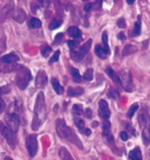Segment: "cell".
<instances>
[{
	"mask_svg": "<svg viewBox=\"0 0 150 160\" xmlns=\"http://www.w3.org/2000/svg\"><path fill=\"white\" fill-rule=\"evenodd\" d=\"M91 46H92V40L90 39V40L87 41L85 44H83L82 46L78 47L75 51H71L70 52L71 58L74 61H76V62H79V61L82 60L85 58V55L88 53Z\"/></svg>",
	"mask_w": 150,
	"mask_h": 160,
	"instance_id": "obj_4",
	"label": "cell"
},
{
	"mask_svg": "<svg viewBox=\"0 0 150 160\" xmlns=\"http://www.w3.org/2000/svg\"><path fill=\"white\" fill-rule=\"evenodd\" d=\"M20 60V57L16 52H10L8 54H5L0 58V61H2L4 63H14L16 61Z\"/></svg>",
	"mask_w": 150,
	"mask_h": 160,
	"instance_id": "obj_12",
	"label": "cell"
},
{
	"mask_svg": "<svg viewBox=\"0 0 150 160\" xmlns=\"http://www.w3.org/2000/svg\"><path fill=\"white\" fill-rule=\"evenodd\" d=\"M52 88H53V90H54V92H55L56 94H58V95L63 94L64 89L60 85V83H59V81L58 80V78H55V77L52 78Z\"/></svg>",
	"mask_w": 150,
	"mask_h": 160,
	"instance_id": "obj_18",
	"label": "cell"
},
{
	"mask_svg": "<svg viewBox=\"0 0 150 160\" xmlns=\"http://www.w3.org/2000/svg\"><path fill=\"white\" fill-rule=\"evenodd\" d=\"M102 47L105 48V51L107 52H110V47L108 44V33L107 31H104L103 34H102Z\"/></svg>",
	"mask_w": 150,
	"mask_h": 160,
	"instance_id": "obj_28",
	"label": "cell"
},
{
	"mask_svg": "<svg viewBox=\"0 0 150 160\" xmlns=\"http://www.w3.org/2000/svg\"><path fill=\"white\" fill-rule=\"evenodd\" d=\"M84 79L86 80V81H91V80H93L94 78V70L93 68H88L85 73H84V75H83Z\"/></svg>",
	"mask_w": 150,
	"mask_h": 160,
	"instance_id": "obj_34",
	"label": "cell"
},
{
	"mask_svg": "<svg viewBox=\"0 0 150 160\" xmlns=\"http://www.w3.org/2000/svg\"><path fill=\"white\" fill-rule=\"evenodd\" d=\"M59 55H60V51H55V52L53 53V55L52 57V58L49 59V63H53V62H56V61L58 60L59 58Z\"/></svg>",
	"mask_w": 150,
	"mask_h": 160,
	"instance_id": "obj_38",
	"label": "cell"
},
{
	"mask_svg": "<svg viewBox=\"0 0 150 160\" xmlns=\"http://www.w3.org/2000/svg\"><path fill=\"white\" fill-rule=\"evenodd\" d=\"M99 116L104 121H107L111 117V110L109 108V104L106 100H100L99 101Z\"/></svg>",
	"mask_w": 150,
	"mask_h": 160,
	"instance_id": "obj_9",
	"label": "cell"
},
{
	"mask_svg": "<svg viewBox=\"0 0 150 160\" xmlns=\"http://www.w3.org/2000/svg\"><path fill=\"white\" fill-rule=\"evenodd\" d=\"M120 137H121L122 140H123V141H127L128 139V135L127 132H120Z\"/></svg>",
	"mask_w": 150,
	"mask_h": 160,
	"instance_id": "obj_42",
	"label": "cell"
},
{
	"mask_svg": "<svg viewBox=\"0 0 150 160\" xmlns=\"http://www.w3.org/2000/svg\"><path fill=\"white\" fill-rule=\"evenodd\" d=\"M138 108H139V106H138V104H137V103L132 104V105L129 107V109L128 111V117L129 119L132 118L133 115L135 114V112H136L137 110H138Z\"/></svg>",
	"mask_w": 150,
	"mask_h": 160,
	"instance_id": "obj_33",
	"label": "cell"
},
{
	"mask_svg": "<svg viewBox=\"0 0 150 160\" xmlns=\"http://www.w3.org/2000/svg\"><path fill=\"white\" fill-rule=\"evenodd\" d=\"M58 154L61 158V160H74L71 156V154L69 153V151H68L65 147H60L59 148V152H58Z\"/></svg>",
	"mask_w": 150,
	"mask_h": 160,
	"instance_id": "obj_23",
	"label": "cell"
},
{
	"mask_svg": "<svg viewBox=\"0 0 150 160\" xmlns=\"http://www.w3.org/2000/svg\"><path fill=\"white\" fill-rule=\"evenodd\" d=\"M92 7H93V3L88 2L87 4L84 5V11H85V12H90L91 9H92Z\"/></svg>",
	"mask_w": 150,
	"mask_h": 160,
	"instance_id": "obj_43",
	"label": "cell"
},
{
	"mask_svg": "<svg viewBox=\"0 0 150 160\" xmlns=\"http://www.w3.org/2000/svg\"><path fill=\"white\" fill-rule=\"evenodd\" d=\"M117 24H118V28H126V26H127L126 21H124L123 18H120V19L117 21Z\"/></svg>",
	"mask_w": 150,
	"mask_h": 160,
	"instance_id": "obj_40",
	"label": "cell"
},
{
	"mask_svg": "<svg viewBox=\"0 0 150 160\" xmlns=\"http://www.w3.org/2000/svg\"><path fill=\"white\" fill-rule=\"evenodd\" d=\"M95 53L97 54L98 58H102V59H105L110 54L109 52H107L105 51V48L102 46H100V45H97L95 47Z\"/></svg>",
	"mask_w": 150,
	"mask_h": 160,
	"instance_id": "obj_20",
	"label": "cell"
},
{
	"mask_svg": "<svg viewBox=\"0 0 150 160\" xmlns=\"http://www.w3.org/2000/svg\"><path fill=\"white\" fill-rule=\"evenodd\" d=\"M138 122H139V126H140L141 128L150 127V118H149V116L144 112H141L139 114V116H138Z\"/></svg>",
	"mask_w": 150,
	"mask_h": 160,
	"instance_id": "obj_15",
	"label": "cell"
},
{
	"mask_svg": "<svg viewBox=\"0 0 150 160\" xmlns=\"http://www.w3.org/2000/svg\"><path fill=\"white\" fill-rule=\"evenodd\" d=\"M78 44H79V42L77 41H74V40H71V41L67 42V45H68V48H70V52L76 50V48H78Z\"/></svg>",
	"mask_w": 150,
	"mask_h": 160,
	"instance_id": "obj_37",
	"label": "cell"
},
{
	"mask_svg": "<svg viewBox=\"0 0 150 160\" xmlns=\"http://www.w3.org/2000/svg\"><path fill=\"white\" fill-rule=\"evenodd\" d=\"M5 122L7 127L12 131V132L17 133L20 127V118L16 113H9L5 115Z\"/></svg>",
	"mask_w": 150,
	"mask_h": 160,
	"instance_id": "obj_6",
	"label": "cell"
},
{
	"mask_svg": "<svg viewBox=\"0 0 150 160\" xmlns=\"http://www.w3.org/2000/svg\"><path fill=\"white\" fill-rule=\"evenodd\" d=\"M26 147L31 157H35L39 150V143L37 140V135L31 134L26 138Z\"/></svg>",
	"mask_w": 150,
	"mask_h": 160,
	"instance_id": "obj_7",
	"label": "cell"
},
{
	"mask_svg": "<svg viewBox=\"0 0 150 160\" xmlns=\"http://www.w3.org/2000/svg\"><path fill=\"white\" fill-rule=\"evenodd\" d=\"M72 114L75 118H80L81 115H83V108L82 105H78V104H74L72 107Z\"/></svg>",
	"mask_w": 150,
	"mask_h": 160,
	"instance_id": "obj_26",
	"label": "cell"
},
{
	"mask_svg": "<svg viewBox=\"0 0 150 160\" xmlns=\"http://www.w3.org/2000/svg\"><path fill=\"white\" fill-rule=\"evenodd\" d=\"M142 130V141L145 145L150 143V127L143 128Z\"/></svg>",
	"mask_w": 150,
	"mask_h": 160,
	"instance_id": "obj_21",
	"label": "cell"
},
{
	"mask_svg": "<svg viewBox=\"0 0 150 160\" xmlns=\"http://www.w3.org/2000/svg\"><path fill=\"white\" fill-rule=\"evenodd\" d=\"M48 83V75L43 70H39L36 76V87L38 89H42Z\"/></svg>",
	"mask_w": 150,
	"mask_h": 160,
	"instance_id": "obj_10",
	"label": "cell"
},
{
	"mask_svg": "<svg viewBox=\"0 0 150 160\" xmlns=\"http://www.w3.org/2000/svg\"><path fill=\"white\" fill-rule=\"evenodd\" d=\"M21 65H17L15 63H5L1 66V70L3 72H12V71H17L19 67Z\"/></svg>",
	"mask_w": 150,
	"mask_h": 160,
	"instance_id": "obj_22",
	"label": "cell"
},
{
	"mask_svg": "<svg viewBox=\"0 0 150 160\" xmlns=\"http://www.w3.org/2000/svg\"><path fill=\"white\" fill-rule=\"evenodd\" d=\"M48 116V109L46 105V98L42 92H40L37 96L35 108H34V118L32 122V130L38 131L45 122Z\"/></svg>",
	"mask_w": 150,
	"mask_h": 160,
	"instance_id": "obj_1",
	"label": "cell"
},
{
	"mask_svg": "<svg viewBox=\"0 0 150 160\" xmlns=\"http://www.w3.org/2000/svg\"><path fill=\"white\" fill-rule=\"evenodd\" d=\"M4 160H12V159H11L10 157H5V159H4Z\"/></svg>",
	"mask_w": 150,
	"mask_h": 160,
	"instance_id": "obj_49",
	"label": "cell"
},
{
	"mask_svg": "<svg viewBox=\"0 0 150 160\" xmlns=\"http://www.w3.org/2000/svg\"><path fill=\"white\" fill-rule=\"evenodd\" d=\"M138 20H137L134 23V26H133V31L131 33V37H138L141 34V22H140V16L137 17Z\"/></svg>",
	"mask_w": 150,
	"mask_h": 160,
	"instance_id": "obj_24",
	"label": "cell"
},
{
	"mask_svg": "<svg viewBox=\"0 0 150 160\" xmlns=\"http://www.w3.org/2000/svg\"><path fill=\"white\" fill-rule=\"evenodd\" d=\"M71 75H72V78H73V80L75 82L79 83L81 81V78H82V76H81L78 69L74 68V67H71Z\"/></svg>",
	"mask_w": 150,
	"mask_h": 160,
	"instance_id": "obj_32",
	"label": "cell"
},
{
	"mask_svg": "<svg viewBox=\"0 0 150 160\" xmlns=\"http://www.w3.org/2000/svg\"><path fill=\"white\" fill-rule=\"evenodd\" d=\"M106 72H107V74L110 76V78H112V80L114 81L116 84H118V86H122V80L120 78V76H118V73L112 68L111 66H108L107 68H106Z\"/></svg>",
	"mask_w": 150,
	"mask_h": 160,
	"instance_id": "obj_13",
	"label": "cell"
},
{
	"mask_svg": "<svg viewBox=\"0 0 150 160\" xmlns=\"http://www.w3.org/2000/svg\"><path fill=\"white\" fill-rule=\"evenodd\" d=\"M149 157H150V150H149Z\"/></svg>",
	"mask_w": 150,
	"mask_h": 160,
	"instance_id": "obj_51",
	"label": "cell"
},
{
	"mask_svg": "<svg viewBox=\"0 0 150 160\" xmlns=\"http://www.w3.org/2000/svg\"><path fill=\"white\" fill-rule=\"evenodd\" d=\"M51 52H52V48L49 46H48V45L43 46L42 48V50H41V53H42V55L43 58H48V55L51 54Z\"/></svg>",
	"mask_w": 150,
	"mask_h": 160,
	"instance_id": "obj_35",
	"label": "cell"
},
{
	"mask_svg": "<svg viewBox=\"0 0 150 160\" xmlns=\"http://www.w3.org/2000/svg\"><path fill=\"white\" fill-rule=\"evenodd\" d=\"M137 51V48L134 47L133 45H127L126 47L123 48L122 51V57H126V55H128L132 52H135Z\"/></svg>",
	"mask_w": 150,
	"mask_h": 160,
	"instance_id": "obj_31",
	"label": "cell"
},
{
	"mask_svg": "<svg viewBox=\"0 0 150 160\" xmlns=\"http://www.w3.org/2000/svg\"><path fill=\"white\" fill-rule=\"evenodd\" d=\"M55 127H56V132L61 138H64L68 141H70L71 143L75 144L78 148L82 149L83 144L78 138L77 134L74 132V131L70 127L66 125V122L63 119H58L55 121Z\"/></svg>",
	"mask_w": 150,
	"mask_h": 160,
	"instance_id": "obj_2",
	"label": "cell"
},
{
	"mask_svg": "<svg viewBox=\"0 0 150 160\" xmlns=\"http://www.w3.org/2000/svg\"><path fill=\"white\" fill-rule=\"evenodd\" d=\"M13 18L15 19V21H17L18 23H23L24 20L26 19V12H25L21 8H17L15 10V12H14Z\"/></svg>",
	"mask_w": 150,
	"mask_h": 160,
	"instance_id": "obj_17",
	"label": "cell"
},
{
	"mask_svg": "<svg viewBox=\"0 0 150 160\" xmlns=\"http://www.w3.org/2000/svg\"><path fill=\"white\" fill-rule=\"evenodd\" d=\"M28 25L31 29H39L42 27V22L36 17H32L28 22Z\"/></svg>",
	"mask_w": 150,
	"mask_h": 160,
	"instance_id": "obj_25",
	"label": "cell"
},
{
	"mask_svg": "<svg viewBox=\"0 0 150 160\" xmlns=\"http://www.w3.org/2000/svg\"><path fill=\"white\" fill-rule=\"evenodd\" d=\"M0 72H1V65H0Z\"/></svg>",
	"mask_w": 150,
	"mask_h": 160,
	"instance_id": "obj_50",
	"label": "cell"
},
{
	"mask_svg": "<svg viewBox=\"0 0 150 160\" xmlns=\"http://www.w3.org/2000/svg\"><path fill=\"white\" fill-rule=\"evenodd\" d=\"M120 78L122 80V87L126 89L128 92H132L133 90V84H132V78L129 72H127L124 70H122L120 72Z\"/></svg>",
	"mask_w": 150,
	"mask_h": 160,
	"instance_id": "obj_8",
	"label": "cell"
},
{
	"mask_svg": "<svg viewBox=\"0 0 150 160\" xmlns=\"http://www.w3.org/2000/svg\"><path fill=\"white\" fill-rule=\"evenodd\" d=\"M4 108H5V102L0 98V113L4 110Z\"/></svg>",
	"mask_w": 150,
	"mask_h": 160,
	"instance_id": "obj_45",
	"label": "cell"
},
{
	"mask_svg": "<svg viewBox=\"0 0 150 160\" xmlns=\"http://www.w3.org/2000/svg\"><path fill=\"white\" fill-rule=\"evenodd\" d=\"M0 132L3 135L5 140L8 142V144L11 146V148H15V146H16V138L14 135L15 133L12 132L10 128L7 126H5L1 122H0Z\"/></svg>",
	"mask_w": 150,
	"mask_h": 160,
	"instance_id": "obj_5",
	"label": "cell"
},
{
	"mask_svg": "<svg viewBox=\"0 0 150 160\" xmlns=\"http://www.w3.org/2000/svg\"><path fill=\"white\" fill-rule=\"evenodd\" d=\"M84 93V89L82 87H69L67 89L68 97H78Z\"/></svg>",
	"mask_w": 150,
	"mask_h": 160,
	"instance_id": "obj_16",
	"label": "cell"
},
{
	"mask_svg": "<svg viewBox=\"0 0 150 160\" xmlns=\"http://www.w3.org/2000/svg\"><path fill=\"white\" fill-rule=\"evenodd\" d=\"M92 127H93V128H97V127H98V122H96V121H95V122H92Z\"/></svg>",
	"mask_w": 150,
	"mask_h": 160,
	"instance_id": "obj_47",
	"label": "cell"
},
{
	"mask_svg": "<svg viewBox=\"0 0 150 160\" xmlns=\"http://www.w3.org/2000/svg\"><path fill=\"white\" fill-rule=\"evenodd\" d=\"M66 34L69 36L70 38H72V39H80L81 35H82L80 29L78 27H76V26H70L69 28L67 29Z\"/></svg>",
	"mask_w": 150,
	"mask_h": 160,
	"instance_id": "obj_14",
	"label": "cell"
},
{
	"mask_svg": "<svg viewBox=\"0 0 150 160\" xmlns=\"http://www.w3.org/2000/svg\"><path fill=\"white\" fill-rule=\"evenodd\" d=\"M129 158L130 160H142V154L139 147H135L129 152Z\"/></svg>",
	"mask_w": 150,
	"mask_h": 160,
	"instance_id": "obj_19",
	"label": "cell"
},
{
	"mask_svg": "<svg viewBox=\"0 0 150 160\" xmlns=\"http://www.w3.org/2000/svg\"><path fill=\"white\" fill-rule=\"evenodd\" d=\"M126 38H127V37L124 36V34H123L122 32H121V33H118V40L124 41V40H126Z\"/></svg>",
	"mask_w": 150,
	"mask_h": 160,
	"instance_id": "obj_44",
	"label": "cell"
},
{
	"mask_svg": "<svg viewBox=\"0 0 150 160\" xmlns=\"http://www.w3.org/2000/svg\"><path fill=\"white\" fill-rule=\"evenodd\" d=\"M63 38H64L63 33H58V35L55 36V39H54V41H53V42H52V45H53V46H58V45H59L60 42H61V41L63 40Z\"/></svg>",
	"mask_w": 150,
	"mask_h": 160,
	"instance_id": "obj_36",
	"label": "cell"
},
{
	"mask_svg": "<svg viewBox=\"0 0 150 160\" xmlns=\"http://www.w3.org/2000/svg\"><path fill=\"white\" fill-rule=\"evenodd\" d=\"M85 117L87 119H92V117H93V112H92V110L90 108H87L85 110Z\"/></svg>",
	"mask_w": 150,
	"mask_h": 160,
	"instance_id": "obj_41",
	"label": "cell"
},
{
	"mask_svg": "<svg viewBox=\"0 0 150 160\" xmlns=\"http://www.w3.org/2000/svg\"><path fill=\"white\" fill-rule=\"evenodd\" d=\"M10 92V87L8 85H4V86H1L0 87V97L2 95H5V94H8Z\"/></svg>",
	"mask_w": 150,
	"mask_h": 160,
	"instance_id": "obj_39",
	"label": "cell"
},
{
	"mask_svg": "<svg viewBox=\"0 0 150 160\" xmlns=\"http://www.w3.org/2000/svg\"><path fill=\"white\" fill-rule=\"evenodd\" d=\"M74 124L76 126V128L79 130L80 132H84V130H85V122L82 119L80 118H74Z\"/></svg>",
	"mask_w": 150,
	"mask_h": 160,
	"instance_id": "obj_30",
	"label": "cell"
},
{
	"mask_svg": "<svg viewBox=\"0 0 150 160\" xmlns=\"http://www.w3.org/2000/svg\"><path fill=\"white\" fill-rule=\"evenodd\" d=\"M108 97L111 98V99L112 100H118V98H120V92H118V90L115 89L114 87H110L109 88V91H108V93H107Z\"/></svg>",
	"mask_w": 150,
	"mask_h": 160,
	"instance_id": "obj_27",
	"label": "cell"
},
{
	"mask_svg": "<svg viewBox=\"0 0 150 160\" xmlns=\"http://www.w3.org/2000/svg\"><path fill=\"white\" fill-rule=\"evenodd\" d=\"M32 73L27 68L26 66H20L19 69L16 71V76H15V82L21 90H24L27 88L30 81L32 80Z\"/></svg>",
	"mask_w": 150,
	"mask_h": 160,
	"instance_id": "obj_3",
	"label": "cell"
},
{
	"mask_svg": "<svg viewBox=\"0 0 150 160\" xmlns=\"http://www.w3.org/2000/svg\"><path fill=\"white\" fill-rule=\"evenodd\" d=\"M62 20H60V19H58V18H53V19L51 21V23H49V25H48V28H49V30H55V29H58V28H59L61 25H62Z\"/></svg>",
	"mask_w": 150,
	"mask_h": 160,
	"instance_id": "obj_29",
	"label": "cell"
},
{
	"mask_svg": "<svg viewBox=\"0 0 150 160\" xmlns=\"http://www.w3.org/2000/svg\"><path fill=\"white\" fill-rule=\"evenodd\" d=\"M102 134L107 138L109 144H112L114 143V138H112V134L111 132V122H109V120L104 121L103 122V126H102Z\"/></svg>",
	"mask_w": 150,
	"mask_h": 160,
	"instance_id": "obj_11",
	"label": "cell"
},
{
	"mask_svg": "<svg viewBox=\"0 0 150 160\" xmlns=\"http://www.w3.org/2000/svg\"><path fill=\"white\" fill-rule=\"evenodd\" d=\"M127 3L128 4H133L134 3V0H127Z\"/></svg>",
	"mask_w": 150,
	"mask_h": 160,
	"instance_id": "obj_48",
	"label": "cell"
},
{
	"mask_svg": "<svg viewBox=\"0 0 150 160\" xmlns=\"http://www.w3.org/2000/svg\"><path fill=\"white\" fill-rule=\"evenodd\" d=\"M85 135H87V137H89V135L91 134V131H90V128H85L84 130V132H83Z\"/></svg>",
	"mask_w": 150,
	"mask_h": 160,
	"instance_id": "obj_46",
	"label": "cell"
}]
</instances>
